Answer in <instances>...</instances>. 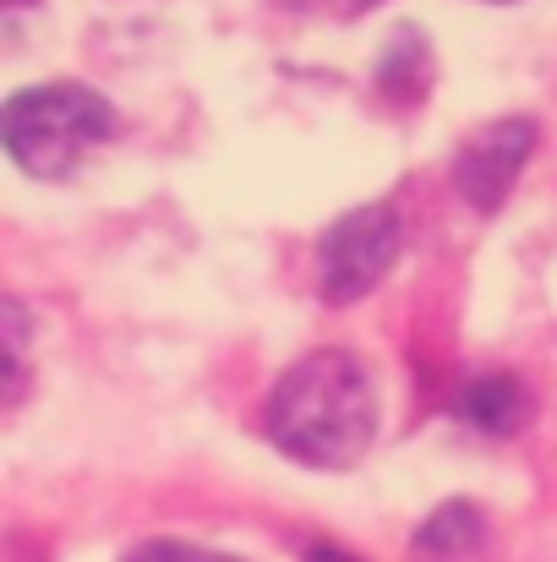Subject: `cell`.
Segmentation results:
<instances>
[{
  "label": "cell",
  "mask_w": 557,
  "mask_h": 562,
  "mask_svg": "<svg viewBox=\"0 0 557 562\" xmlns=\"http://www.w3.org/2000/svg\"><path fill=\"white\" fill-rule=\"evenodd\" d=\"M285 5H296V11H328V16H361L377 0H285Z\"/></svg>",
  "instance_id": "cell-9"
},
{
  "label": "cell",
  "mask_w": 557,
  "mask_h": 562,
  "mask_svg": "<svg viewBox=\"0 0 557 562\" xmlns=\"http://www.w3.org/2000/svg\"><path fill=\"white\" fill-rule=\"evenodd\" d=\"M126 562H241V558L208 552V547H186V541H143L137 552H126Z\"/></svg>",
  "instance_id": "cell-8"
},
{
  "label": "cell",
  "mask_w": 557,
  "mask_h": 562,
  "mask_svg": "<svg viewBox=\"0 0 557 562\" xmlns=\"http://www.w3.org/2000/svg\"><path fill=\"white\" fill-rule=\"evenodd\" d=\"M454 415H459L465 426L487 431V437H509V431L525 426V415H531V393L520 387V376L481 372V376H470V382H459V393H454Z\"/></svg>",
  "instance_id": "cell-5"
},
{
  "label": "cell",
  "mask_w": 557,
  "mask_h": 562,
  "mask_svg": "<svg viewBox=\"0 0 557 562\" xmlns=\"http://www.w3.org/2000/svg\"><path fill=\"white\" fill-rule=\"evenodd\" d=\"M110 137H115V110L104 93H93L82 82L27 88V93L5 99V110H0L5 154L38 181L71 176L82 165V154L110 143Z\"/></svg>",
  "instance_id": "cell-2"
},
{
  "label": "cell",
  "mask_w": 557,
  "mask_h": 562,
  "mask_svg": "<svg viewBox=\"0 0 557 562\" xmlns=\"http://www.w3.org/2000/svg\"><path fill=\"white\" fill-rule=\"evenodd\" d=\"M301 562H356V558H350V552H339V547H312Z\"/></svg>",
  "instance_id": "cell-10"
},
{
  "label": "cell",
  "mask_w": 557,
  "mask_h": 562,
  "mask_svg": "<svg viewBox=\"0 0 557 562\" xmlns=\"http://www.w3.org/2000/svg\"><path fill=\"white\" fill-rule=\"evenodd\" d=\"M481 552H487V519L470 503H443L415 530V558L421 562H476Z\"/></svg>",
  "instance_id": "cell-6"
},
{
  "label": "cell",
  "mask_w": 557,
  "mask_h": 562,
  "mask_svg": "<svg viewBox=\"0 0 557 562\" xmlns=\"http://www.w3.org/2000/svg\"><path fill=\"white\" fill-rule=\"evenodd\" d=\"M432 82V49L415 27H399V38L382 49V66H377V88L393 99V104H415Z\"/></svg>",
  "instance_id": "cell-7"
},
{
  "label": "cell",
  "mask_w": 557,
  "mask_h": 562,
  "mask_svg": "<svg viewBox=\"0 0 557 562\" xmlns=\"http://www.w3.org/2000/svg\"><path fill=\"white\" fill-rule=\"evenodd\" d=\"M399 246H404V218H399L393 202H367V207L345 213V218L323 235V246H318L323 301H334V306L361 301L371 284L393 268Z\"/></svg>",
  "instance_id": "cell-3"
},
{
  "label": "cell",
  "mask_w": 557,
  "mask_h": 562,
  "mask_svg": "<svg viewBox=\"0 0 557 562\" xmlns=\"http://www.w3.org/2000/svg\"><path fill=\"white\" fill-rule=\"evenodd\" d=\"M263 431L279 453L312 464V470H350L361 464L377 437V393L356 356L318 350L296 361L274 382Z\"/></svg>",
  "instance_id": "cell-1"
},
{
  "label": "cell",
  "mask_w": 557,
  "mask_h": 562,
  "mask_svg": "<svg viewBox=\"0 0 557 562\" xmlns=\"http://www.w3.org/2000/svg\"><path fill=\"white\" fill-rule=\"evenodd\" d=\"M536 148V121L531 115H503L481 132L465 137V148L454 154V187L476 213H498L509 202V191L520 181L525 159Z\"/></svg>",
  "instance_id": "cell-4"
}]
</instances>
